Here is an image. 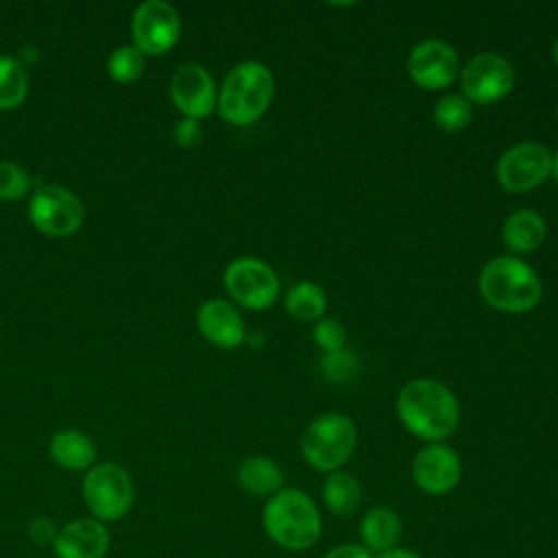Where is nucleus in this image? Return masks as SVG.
<instances>
[{"instance_id": "nucleus-1", "label": "nucleus", "mask_w": 558, "mask_h": 558, "mask_svg": "<svg viewBox=\"0 0 558 558\" xmlns=\"http://www.w3.org/2000/svg\"><path fill=\"white\" fill-rule=\"evenodd\" d=\"M397 414L403 427L425 442H445L460 421L453 392L436 379H412L397 397Z\"/></svg>"}, {"instance_id": "nucleus-2", "label": "nucleus", "mask_w": 558, "mask_h": 558, "mask_svg": "<svg viewBox=\"0 0 558 558\" xmlns=\"http://www.w3.org/2000/svg\"><path fill=\"white\" fill-rule=\"evenodd\" d=\"M272 96L275 78L270 68L262 61H242L227 72L216 109L225 122L246 126L266 113Z\"/></svg>"}, {"instance_id": "nucleus-3", "label": "nucleus", "mask_w": 558, "mask_h": 558, "mask_svg": "<svg viewBox=\"0 0 558 558\" xmlns=\"http://www.w3.org/2000/svg\"><path fill=\"white\" fill-rule=\"evenodd\" d=\"M480 294L488 305L506 314H523L541 301V279L536 270L517 255L488 259L477 279Z\"/></svg>"}, {"instance_id": "nucleus-4", "label": "nucleus", "mask_w": 558, "mask_h": 558, "mask_svg": "<svg viewBox=\"0 0 558 558\" xmlns=\"http://www.w3.org/2000/svg\"><path fill=\"white\" fill-rule=\"evenodd\" d=\"M262 523L266 534L283 549H310L320 536V514L312 497L299 488H281L268 497Z\"/></svg>"}, {"instance_id": "nucleus-5", "label": "nucleus", "mask_w": 558, "mask_h": 558, "mask_svg": "<svg viewBox=\"0 0 558 558\" xmlns=\"http://www.w3.org/2000/svg\"><path fill=\"white\" fill-rule=\"evenodd\" d=\"M357 445L355 423L340 412H327L316 416L303 432L301 453L316 471L333 473L351 458Z\"/></svg>"}, {"instance_id": "nucleus-6", "label": "nucleus", "mask_w": 558, "mask_h": 558, "mask_svg": "<svg viewBox=\"0 0 558 558\" xmlns=\"http://www.w3.org/2000/svg\"><path fill=\"white\" fill-rule=\"evenodd\" d=\"M135 486L129 471L116 462H100L85 471L83 501L94 519L102 523L120 521L129 514Z\"/></svg>"}, {"instance_id": "nucleus-7", "label": "nucleus", "mask_w": 558, "mask_h": 558, "mask_svg": "<svg viewBox=\"0 0 558 558\" xmlns=\"http://www.w3.org/2000/svg\"><path fill=\"white\" fill-rule=\"evenodd\" d=\"M28 218L33 227L46 235L63 238L81 229L85 207L81 198L63 185H39L28 203Z\"/></svg>"}, {"instance_id": "nucleus-8", "label": "nucleus", "mask_w": 558, "mask_h": 558, "mask_svg": "<svg viewBox=\"0 0 558 558\" xmlns=\"http://www.w3.org/2000/svg\"><path fill=\"white\" fill-rule=\"evenodd\" d=\"M458 78L462 96L471 105H493L512 92L514 68L497 52H477L460 68Z\"/></svg>"}, {"instance_id": "nucleus-9", "label": "nucleus", "mask_w": 558, "mask_h": 558, "mask_svg": "<svg viewBox=\"0 0 558 558\" xmlns=\"http://www.w3.org/2000/svg\"><path fill=\"white\" fill-rule=\"evenodd\" d=\"M225 288L229 296L246 310H266L279 296V277L257 257H235L225 268Z\"/></svg>"}, {"instance_id": "nucleus-10", "label": "nucleus", "mask_w": 558, "mask_h": 558, "mask_svg": "<svg viewBox=\"0 0 558 558\" xmlns=\"http://www.w3.org/2000/svg\"><path fill=\"white\" fill-rule=\"evenodd\" d=\"M181 35L179 11L166 0L142 2L131 17L133 46L144 57H157L168 52Z\"/></svg>"}, {"instance_id": "nucleus-11", "label": "nucleus", "mask_w": 558, "mask_h": 558, "mask_svg": "<svg viewBox=\"0 0 558 558\" xmlns=\"http://www.w3.org/2000/svg\"><path fill=\"white\" fill-rule=\"evenodd\" d=\"M495 174L506 192H530L549 179L551 153L538 142H519L499 157Z\"/></svg>"}, {"instance_id": "nucleus-12", "label": "nucleus", "mask_w": 558, "mask_h": 558, "mask_svg": "<svg viewBox=\"0 0 558 558\" xmlns=\"http://www.w3.org/2000/svg\"><path fill=\"white\" fill-rule=\"evenodd\" d=\"M408 72L423 89H445L460 76V57L442 39H423L408 57Z\"/></svg>"}, {"instance_id": "nucleus-13", "label": "nucleus", "mask_w": 558, "mask_h": 558, "mask_svg": "<svg viewBox=\"0 0 558 558\" xmlns=\"http://www.w3.org/2000/svg\"><path fill=\"white\" fill-rule=\"evenodd\" d=\"M460 477V458L445 442H427L412 460V480L427 495H445L453 490Z\"/></svg>"}, {"instance_id": "nucleus-14", "label": "nucleus", "mask_w": 558, "mask_h": 558, "mask_svg": "<svg viewBox=\"0 0 558 558\" xmlns=\"http://www.w3.org/2000/svg\"><path fill=\"white\" fill-rule=\"evenodd\" d=\"M170 98L183 118H207L218 102L211 74L198 63H183L170 78Z\"/></svg>"}, {"instance_id": "nucleus-15", "label": "nucleus", "mask_w": 558, "mask_h": 558, "mask_svg": "<svg viewBox=\"0 0 558 558\" xmlns=\"http://www.w3.org/2000/svg\"><path fill=\"white\" fill-rule=\"evenodd\" d=\"M109 545L107 523L94 517H81L59 527L52 549L57 558H105Z\"/></svg>"}, {"instance_id": "nucleus-16", "label": "nucleus", "mask_w": 558, "mask_h": 558, "mask_svg": "<svg viewBox=\"0 0 558 558\" xmlns=\"http://www.w3.org/2000/svg\"><path fill=\"white\" fill-rule=\"evenodd\" d=\"M196 325L201 336L218 349H235L244 342V320L233 303L209 299L198 307Z\"/></svg>"}, {"instance_id": "nucleus-17", "label": "nucleus", "mask_w": 558, "mask_h": 558, "mask_svg": "<svg viewBox=\"0 0 558 558\" xmlns=\"http://www.w3.org/2000/svg\"><path fill=\"white\" fill-rule=\"evenodd\" d=\"M48 453L65 471H89L96 460V445L81 429H59L48 442Z\"/></svg>"}, {"instance_id": "nucleus-18", "label": "nucleus", "mask_w": 558, "mask_h": 558, "mask_svg": "<svg viewBox=\"0 0 558 558\" xmlns=\"http://www.w3.org/2000/svg\"><path fill=\"white\" fill-rule=\"evenodd\" d=\"M547 235V225L534 209H517L504 220L501 238L510 253L525 255L536 251Z\"/></svg>"}, {"instance_id": "nucleus-19", "label": "nucleus", "mask_w": 558, "mask_h": 558, "mask_svg": "<svg viewBox=\"0 0 558 558\" xmlns=\"http://www.w3.org/2000/svg\"><path fill=\"white\" fill-rule=\"evenodd\" d=\"M403 532V523L399 514L390 508H371L360 521V538L371 554H384L397 547Z\"/></svg>"}, {"instance_id": "nucleus-20", "label": "nucleus", "mask_w": 558, "mask_h": 558, "mask_svg": "<svg viewBox=\"0 0 558 558\" xmlns=\"http://www.w3.org/2000/svg\"><path fill=\"white\" fill-rule=\"evenodd\" d=\"M238 482L253 497H272L283 488V473L275 460L251 456L240 462Z\"/></svg>"}, {"instance_id": "nucleus-21", "label": "nucleus", "mask_w": 558, "mask_h": 558, "mask_svg": "<svg viewBox=\"0 0 558 558\" xmlns=\"http://www.w3.org/2000/svg\"><path fill=\"white\" fill-rule=\"evenodd\" d=\"M323 501L329 512L351 517L362 504V486L351 473L333 471L323 484Z\"/></svg>"}, {"instance_id": "nucleus-22", "label": "nucleus", "mask_w": 558, "mask_h": 558, "mask_svg": "<svg viewBox=\"0 0 558 558\" xmlns=\"http://www.w3.org/2000/svg\"><path fill=\"white\" fill-rule=\"evenodd\" d=\"M283 307L294 320H301V323L320 320L327 310V294L314 281H299L290 286V290L286 292Z\"/></svg>"}, {"instance_id": "nucleus-23", "label": "nucleus", "mask_w": 558, "mask_h": 558, "mask_svg": "<svg viewBox=\"0 0 558 558\" xmlns=\"http://www.w3.org/2000/svg\"><path fill=\"white\" fill-rule=\"evenodd\" d=\"M28 92V74L20 59L0 54V109H15Z\"/></svg>"}, {"instance_id": "nucleus-24", "label": "nucleus", "mask_w": 558, "mask_h": 558, "mask_svg": "<svg viewBox=\"0 0 558 558\" xmlns=\"http://www.w3.org/2000/svg\"><path fill=\"white\" fill-rule=\"evenodd\" d=\"M473 118V105L462 94H445L434 107V122L442 131H462Z\"/></svg>"}, {"instance_id": "nucleus-25", "label": "nucleus", "mask_w": 558, "mask_h": 558, "mask_svg": "<svg viewBox=\"0 0 558 558\" xmlns=\"http://www.w3.org/2000/svg\"><path fill=\"white\" fill-rule=\"evenodd\" d=\"M107 72L116 83H133L144 72V54L131 46H118L107 59Z\"/></svg>"}, {"instance_id": "nucleus-26", "label": "nucleus", "mask_w": 558, "mask_h": 558, "mask_svg": "<svg viewBox=\"0 0 558 558\" xmlns=\"http://www.w3.org/2000/svg\"><path fill=\"white\" fill-rule=\"evenodd\" d=\"M320 371L323 375L333 381V384H347L351 381L357 371H360V360L355 357L353 351H349L347 347L331 351V353H323L320 357Z\"/></svg>"}, {"instance_id": "nucleus-27", "label": "nucleus", "mask_w": 558, "mask_h": 558, "mask_svg": "<svg viewBox=\"0 0 558 558\" xmlns=\"http://www.w3.org/2000/svg\"><path fill=\"white\" fill-rule=\"evenodd\" d=\"M31 190V174L15 161H0V201H17Z\"/></svg>"}, {"instance_id": "nucleus-28", "label": "nucleus", "mask_w": 558, "mask_h": 558, "mask_svg": "<svg viewBox=\"0 0 558 558\" xmlns=\"http://www.w3.org/2000/svg\"><path fill=\"white\" fill-rule=\"evenodd\" d=\"M314 342L318 344V349L323 353H331V351H338L344 347V340H347V331H344V325L336 318H320L316 320L314 325Z\"/></svg>"}, {"instance_id": "nucleus-29", "label": "nucleus", "mask_w": 558, "mask_h": 558, "mask_svg": "<svg viewBox=\"0 0 558 558\" xmlns=\"http://www.w3.org/2000/svg\"><path fill=\"white\" fill-rule=\"evenodd\" d=\"M57 532H59V527H57L54 519H50L46 514L31 519L26 525V536L35 545H52L57 538Z\"/></svg>"}, {"instance_id": "nucleus-30", "label": "nucleus", "mask_w": 558, "mask_h": 558, "mask_svg": "<svg viewBox=\"0 0 558 558\" xmlns=\"http://www.w3.org/2000/svg\"><path fill=\"white\" fill-rule=\"evenodd\" d=\"M172 137L179 146L183 148H194L201 144L203 140V126H201V120H194V118H181L174 129H172Z\"/></svg>"}, {"instance_id": "nucleus-31", "label": "nucleus", "mask_w": 558, "mask_h": 558, "mask_svg": "<svg viewBox=\"0 0 558 558\" xmlns=\"http://www.w3.org/2000/svg\"><path fill=\"white\" fill-rule=\"evenodd\" d=\"M323 558H373V554L360 543H344V545L331 547Z\"/></svg>"}, {"instance_id": "nucleus-32", "label": "nucleus", "mask_w": 558, "mask_h": 558, "mask_svg": "<svg viewBox=\"0 0 558 558\" xmlns=\"http://www.w3.org/2000/svg\"><path fill=\"white\" fill-rule=\"evenodd\" d=\"M375 558H423L421 554L412 551V549H403V547H395L390 551H384V554H377Z\"/></svg>"}, {"instance_id": "nucleus-33", "label": "nucleus", "mask_w": 558, "mask_h": 558, "mask_svg": "<svg viewBox=\"0 0 558 558\" xmlns=\"http://www.w3.org/2000/svg\"><path fill=\"white\" fill-rule=\"evenodd\" d=\"M549 177H554V181L558 183V150L551 155V174Z\"/></svg>"}, {"instance_id": "nucleus-34", "label": "nucleus", "mask_w": 558, "mask_h": 558, "mask_svg": "<svg viewBox=\"0 0 558 558\" xmlns=\"http://www.w3.org/2000/svg\"><path fill=\"white\" fill-rule=\"evenodd\" d=\"M551 54H554V63L558 65V39L554 41V48H551Z\"/></svg>"}, {"instance_id": "nucleus-35", "label": "nucleus", "mask_w": 558, "mask_h": 558, "mask_svg": "<svg viewBox=\"0 0 558 558\" xmlns=\"http://www.w3.org/2000/svg\"><path fill=\"white\" fill-rule=\"evenodd\" d=\"M556 116H558V107H556Z\"/></svg>"}]
</instances>
